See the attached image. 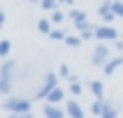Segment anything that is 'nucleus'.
<instances>
[{
	"mask_svg": "<svg viewBox=\"0 0 123 118\" xmlns=\"http://www.w3.org/2000/svg\"><path fill=\"white\" fill-rule=\"evenodd\" d=\"M4 108L12 114H25V112H31V101L23 97H10L6 99Z\"/></svg>",
	"mask_w": 123,
	"mask_h": 118,
	"instance_id": "obj_1",
	"label": "nucleus"
},
{
	"mask_svg": "<svg viewBox=\"0 0 123 118\" xmlns=\"http://www.w3.org/2000/svg\"><path fill=\"white\" fill-rule=\"evenodd\" d=\"M110 58H111V50H110V46L104 44V43H98V44L94 46V50H92L90 62H92L94 66H98V68H104V64H106Z\"/></svg>",
	"mask_w": 123,
	"mask_h": 118,
	"instance_id": "obj_2",
	"label": "nucleus"
},
{
	"mask_svg": "<svg viewBox=\"0 0 123 118\" xmlns=\"http://www.w3.org/2000/svg\"><path fill=\"white\" fill-rule=\"evenodd\" d=\"M56 87H58V75H56L54 72H48V74H46V77L42 79L40 89L37 91V99H46V97H48Z\"/></svg>",
	"mask_w": 123,
	"mask_h": 118,
	"instance_id": "obj_3",
	"label": "nucleus"
},
{
	"mask_svg": "<svg viewBox=\"0 0 123 118\" xmlns=\"http://www.w3.org/2000/svg\"><path fill=\"white\" fill-rule=\"evenodd\" d=\"M94 39L98 41H115L117 39V31L111 27V25H98L94 27Z\"/></svg>",
	"mask_w": 123,
	"mask_h": 118,
	"instance_id": "obj_4",
	"label": "nucleus"
},
{
	"mask_svg": "<svg viewBox=\"0 0 123 118\" xmlns=\"http://www.w3.org/2000/svg\"><path fill=\"white\" fill-rule=\"evenodd\" d=\"M15 74H17V64H15V60H6V62L0 66V77L13 81V79H15Z\"/></svg>",
	"mask_w": 123,
	"mask_h": 118,
	"instance_id": "obj_5",
	"label": "nucleus"
},
{
	"mask_svg": "<svg viewBox=\"0 0 123 118\" xmlns=\"http://www.w3.org/2000/svg\"><path fill=\"white\" fill-rule=\"evenodd\" d=\"M65 114H67L69 118H85L83 106H81L77 101H73V99H69V101L65 103Z\"/></svg>",
	"mask_w": 123,
	"mask_h": 118,
	"instance_id": "obj_6",
	"label": "nucleus"
},
{
	"mask_svg": "<svg viewBox=\"0 0 123 118\" xmlns=\"http://www.w3.org/2000/svg\"><path fill=\"white\" fill-rule=\"evenodd\" d=\"M42 114H44V118H65V110H62L58 104H50V103L44 104Z\"/></svg>",
	"mask_w": 123,
	"mask_h": 118,
	"instance_id": "obj_7",
	"label": "nucleus"
},
{
	"mask_svg": "<svg viewBox=\"0 0 123 118\" xmlns=\"http://www.w3.org/2000/svg\"><path fill=\"white\" fill-rule=\"evenodd\" d=\"M121 64H123V56H111V58H110V60L104 64L102 72H104L106 75H111V74H113V72H115V70H117Z\"/></svg>",
	"mask_w": 123,
	"mask_h": 118,
	"instance_id": "obj_8",
	"label": "nucleus"
},
{
	"mask_svg": "<svg viewBox=\"0 0 123 118\" xmlns=\"http://www.w3.org/2000/svg\"><path fill=\"white\" fill-rule=\"evenodd\" d=\"M88 89H90V93L94 95L96 101H104V83H102L100 79L88 81Z\"/></svg>",
	"mask_w": 123,
	"mask_h": 118,
	"instance_id": "obj_9",
	"label": "nucleus"
},
{
	"mask_svg": "<svg viewBox=\"0 0 123 118\" xmlns=\"http://www.w3.org/2000/svg\"><path fill=\"white\" fill-rule=\"evenodd\" d=\"M117 114H119V110H117V106H115V103L113 101H104V108H102V114H100V118H117Z\"/></svg>",
	"mask_w": 123,
	"mask_h": 118,
	"instance_id": "obj_10",
	"label": "nucleus"
},
{
	"mask_svg": "<svg viewBox=\"0 0 123 118\" xmlns=\"http://www.w3.org/2000/svg\"><path fill=\"white\" fill-rule=\"evenodd\" d=\"M63 99H65V91H63L62 87H56V89L46 97V103H50V104H60Z\"/></svg>",
	"mask_w": 123,
	"mask_h": 118,
	"instance_id": "obj_11",
	"label": "nucleus"
},
{
	"mask_svg": "<svg viewBox=\"0 0 123 118\" xmlns=\"http://www.w3.org/2000/svg\"><path fill=\"white\" fill-rule=\"evenodd\" d=\"M50 21H52V19H38L37 27H38V31H40L42 35H50V33H52V25H50Z\"/></svg>",
	"mask_w": 123,
	"mask_h": 118,
	"instance_id": "obj_12",
	"label": "nucleus"
},
{
	"mask_svg": "<svg viewBox=\"0 0 123 118\" xmlns=\"http://www.w3.org/2000/svg\"><path fill=\"white\" fill-rule=\"evenodd\" d=\"M81 43H83V39L77 37V35H67V37H65V44L71 46V48H79Z\"/></svg>",
	"mask_w": 123,
	"mask_h": 118,
	"instance_id": "obj_13",
	"label": "nucleus"
},
{
	"mask_svg": "<svg viewBox=\"0 0 123 118\" xmlns=\"http://www.w3.org/2000/svg\"><path fill=\"white\" fill-rule=\"evenodd\" d=\"M73 25H75V29H77L79 33L88 31V29H94V27H92V23H90V21H86V19H83V21H73Z\"/></svg>",
	"mask_w": 123,
	"mask_h": 118,
	"instance_id": "obj_14",
	"label": "nucleus"
},
{
	"mask_svg": "<svg viewBox=\"0 0 123 118\" xmlns=\"http://www.w3.org/2000/svg\"><path fill=\"white\" fill-rule=\"evenodd\" d=\"M111 6H113V0H104V2L100 4V8H98V14H100V15L110 14V12H111Z\"/></svg>",
	"mask_w": 123,
	"mask_h": 118,
	"instance_id": "obj_15",
	"label": "nucleus"
},
{
	"mask_svg": "<svg viewBox=\"0 0 123 118\" xmlns=\"http://www.w3.org/2000/svg\"><path fill=\"white\" fill-rule=\"evenodd\" d=\"M12 85H13V81L0 77V93H2V95H8V93L12 91Z\"/></svg>",
	"mask_w": 123,
	"mask_h": 118,
	"instance_id": "obj_16",
	"label": "nucleus"
},
{
	"mask_svg": "<svg viewBox=\"0 0 123 118\" xmlns=\"http://www.w3.org/2000/svg\"><path fill=\"white\" fill-rule=\"evenodd\" d=\"M48 37H50L52 41H65V37H67V35H65V31H63V29H52V33H50Z\"/></svg>",
	"mask_w": 123,
	"mask_h": 118,
	"instance_id": "obj_17",
	"label": "nucleus"
},
{
	"mask_svg": "<svg viewBox=\"0 0 123 118\" xmlns=\"http://www.w3.org/2000/svg\"><path fill=\"white\" fill-rule=\"evenodd\" d=\"M69 17H71L73 21H83V19H86V14L81 12V10H75V8H73V10L69 12Z\"/></svg>",
	"mask_w": 123,
	"mask_h": 118,
	"instance_id": "obj_18",
	"label": "nucleus"
},
{
	"mask_svg": "<svg viewBox=\"0 0 123 118\" xmlns=\"http://www.w3.org/2000/svg\"><path fill=\"white\" fill-rule=\"evenodd\" d=\"M102 108H104V101H94V103L90 104V112H92L94 116H100V114H102Z\"/></svg>",
	"mask_w": 123,
	"mask_h": 118,
	"instance_id": "obj_19",
	"label": "nucleus"
},
{
	"mask_svg": "<svg viewBox=\"0 0 123 118\" xmlns=\"http://www.w3.org/2000/svg\"><path fill=\"white\" fill-rule=\"evenodd\" d=\"M12 50V43L8 41V39H4V41H0V56H8V52Z\"/></svg>",
	"mask_w": 123,
	"mask_h": 118,
	"instance_id": "obj_20",
	"label": "nucleus"
},
{
	"mask_svg": "<svg viewBox=\"0 0 123 118\" xmlns=\"http://www.w3.org/2000/svg\"><path fill=\"white\" fill-rule=\"evenodd\" d=\"M111 12H113V14L117 15V17H123V2H121V0H113Z\"/></svg>",
	"mask_w": 123,
	"mask_h": 118,
	"instance_id": "obj_21",
	"label": "nucleus"
},
{
	"mask_svg": "<svg viewBox=\"0 0 123 118\" xmlns=\"http://www.w3.org/2000/svg\"><path fill=\"white\" fill-rule=\"evenodd\" d=\"M58 0H40V8L42 10H56Z\"/></svg>",
	"mask_w": 123,
	"mask_h": 118,
	"instance_id": "obj_22",
	"label": "nucleus"
},
{
	"mask_svg": "<svg viewBox=\"0 0 123 118\" xmlns=\"http://www.w3.org/2000/svg\"><path fill=\"white\" fill-rule=\"evenodd\" d=\"M65 19V14L62 12V10H54V14H52V21L54 23H62Z\"/></svg>",
	"mask_w": 123,
	"mask_h": 118,
	"instance_id": "obj_23",
	"label": "nucleus"
},
{
	"mask_svg": "<svg viewBox=\"0 0 123 118\" xmlns=\"http://www.w3.org/2000/svg\"><path fill=\"white\" fill-rule=\"evenodd\" d=\"M69 91H71V95H81V91H83V87H81V83L77 81V83H69Z\"/></svg>",
	"mask_w": 123,
	"mask_h": 118,
	"instance_id": "obj_24",
	"label": "nucleus"
},
{
	"mask_svg": "<svg viewBox=\"0 0 123 118\" xmlns=\"http://www.w3.org/2000/svg\"><path fill=\"white\" fill-rule=\"evenodd\" d=\"M79 37H81L83 41H90V39L94 37V29H88V31H83V33H79Z\"/></svg>",
	"mask_w": 123,
	"mask_h": 118,
	"instance_id": "obj_25",
	"label": "nucleus"
},
{
	"mask_svg": "<svg viewBox=\"0 0 123 118\" xmlns=\"http://www.w3.org/2000/svg\"><path fill=\"white\" fill-rule=\"evenodd\" d=\"M60 75H62L63 79H69V75H71V74H69V66L62 64V66H60Z\"/></svg>",
	"mask_w": 123,
	"mask_h": 118,
	"instance_id": "obj_26",
	"label": "nucleus"
},
{
	"mask_svg": "<svg viewBox=\"0 0 123 118\" xmlns=\"http://www.w3.org/2000/svg\"><path fill=\"white\" fill-rule=\"evenodd\" d=\"M113 17H117V15H115V14H113V12H110V14H106V15H102V19H104V21H106V25H108V23H110V21H111V19H113Z\"/></svg>",
	"mask_w": 123,
	"mask_h": 118,
	"instance_id": "obj_27",
	"label": "nucleus"
},
{
	"mask_svg": "<svg viewBox=\"0 0 123 118\" xmlns=\"http://www.w3.org/2000/svg\"><path fill=\"white\" fill-rule=\"evenodd\" d=\"M17 116H19V118H33V114H31V112H25V114H17Z\"/></svg>",
	"mask_w": 123,
	"mask_h": 118,
	"instance_id": "obj_28",
	"label": "nucleus"
},
{
	"mask_svg": "<svg viewBox=\"0 0 123 118\" xmlns=\"http://www.w3.org/2000/svg\"><path fill=\"white\" fill-rule=\"evenodd\" d=\"M4 21H6V14H4V12H2V10H0V25H2V23H4Z\"/></svg>",
	"mask_w": 123,
	"mask_h": 118,
	"instance_id": "obj_29",
	"label": "nucleus"
},
{
	"mask_svg": "<svg viewBox=\"0 0 123 118\" xmlns=\"http://www.w3.org/2000/svg\"><path fill=\"white\" fill-rule=\"evenodd\" d=\"M115 48H119V50H123V43H121V41H117V43H115Z\"/></svg>",
	"mask_w": 123,
	"mask_h": 118,
	"instance_id": "obj_30",
	"label": "nucleus"
},
{
	"mask_svg": "<svg viewBox=\"0 0 123 118\" xmlns=\"http://www.w3.org/2000/svg\"><path fill=\"white\" fill-rule=\"evenodd\" d=\"M8 118H19V116H17V114H10Z\"/></svg>",
	"mask_w": 123,
	"mask_h": 118,
	"instance_id": "obj_31",
	"label": "nucleus"
},
{
	"mask_svg": "<svg viewBox=\"0 0 123 118\" xmlns=\"http://www.w3.org/2000/svg\"><path fill=\"white\" fill-rule=\"evenodd\" d=\"M58 2H62V4H63V2H69V0H58Z\"/></svg>",
	"mask_w": 123,
	"mask_h": 118,
	"instance_id": "obj_32",
	"label": "nucleus"
},
{
	"mask_svg": "<svg viewBox=\"0 0 123 118\" xmlns=\"http://www.w3.org/2000/svg\"><path fill=\"white\" fill-rule=\"evenodd\" d=\"M29 2H40V0H29Z\"/></svg>",
	"mask_w": 123,
	"mask_h": 118,
	"instance_id": "obj_33",
	"label": "nucleus"
},
{
	"mask_svg": "<svg viewBox=\"0 0 123 118\" xmlns=\"http://www.w3.org/2000/svg\"><path fill=\"white\" fill-rule=\"evenodd\" d=\"M121 39H123V35H121Z\"/></svg>",
	"mask_w": 123,
	"mask_h": 118,
	"instance_id": "obj_34",
	"label": "nucleus"
},
{
	"mask_svg": "<svg viewBox=\"0 0 123 118\" xmlns=\"http://www.w3.org/2000/svg\"><path fill=\"white\" fill-rule=\"evenodd\" d=\"M0 27H2V25H0Z\"/></svg>",
	"mask_w": 123,
	"mask_h": 118,
	"instance_id": "obj_35",
	"label": "nucleus"
}]
</instances>
